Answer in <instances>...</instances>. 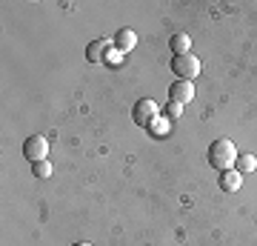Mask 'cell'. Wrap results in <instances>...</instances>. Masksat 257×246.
<instances>
[{
	"label": "cell",
	"instance_id": "obj_1",
	"mask_svg": "<svg viewBox=\"0 0 257 246\" xmlns=\"http://www.w3.org/2000/svg\"><path fill=\"white\" fill-rule=\"evenodd\" d=\"M234 160H237V146L231 143V140L220 137V140H214V143L209 146V163L214 166V169H220V172L234 169Z\"/></svg>",
	"mask_w": 257,
	"mask_h": 246
},
{
	"label": "cell",
	"instance_id": "obj_2",
	"mask_svg": "<svg viewBox=\"0 0 257 246\" xmlns=\"http://www.w3.org/2000/svg\"><path fill=\"white\" fill-rule=\"evenodd\" d=\"M160 115H163V112H160V106H157L152 98H140V101L135 103V109H132V118H135L138 126H152Z\"/></svg>",
	"mask_w": 257,
	"mask_h": 246
},
{
	"label": "cell",
	"instance_id": "obj_3",
	"mask_svg": "<svg viewBox=\"0 0 257 246\" xmlns=\"http://www.w3.org/2000/svg\"><path fill=\"white\" fill-rule=\"evenodd\" d=\"M172 69H175V74H180V80H194L197 74H200V60L189 52V55H177L175 60H172Z\"/></svg>",
	"mask_w": 257,
	"mask_h": 246
},
{
	"label": "cell",
	"instance_id": "obj_4",
	"mask_svg": "<svg viewBox=\"0 0 257 246\" xmlns=\"http://www.w3.org/2000/svg\"><path fill=\"white\" fill-rule=\"evenodd\" d=\"M23 155H26V160H32V163H37V160H46V155H49V140H46L43 135L26 137V143H23Z\"/></svg>",
	"mask_w": 257,
	"mask_h": 246
},
{
	"label": "cell",
	"instance_id": "obj_5",
	"mask_svg": "<svg viewBox=\"0 0 257 246\" xmlns=\"http://www.w3.org/2000/svg\"><path fill=\"white\" fill-rule=\"evenodd\" d=\"M169 98H172L175 103H180V106L192 103V98H194L192 80H177V83H172V86H169Z\"/></svg>",
	"mask_w": 257,
	"mask_h": 246
},
{
	"label": "cell",
	"instance_id": "obj_6",
	"mask_svg": "<svg viewBox=\"0 0 257 246\" xmlns=\"http://www.w3.org/2000/svg\"><path fill=\"white\" fill-rule=\"evenodd\" d=\"M114 43H106V40H92L89 49H86V57H89V63H106V55H109V49Z\"/></svg>",
	"mask_w": 257,
	"mask_h": 246
},
{
	"label": "cell",
	"instance_id": "obj_7",
	"mask_svg": "<svg viewBox=\"0 0 257 246\" xmlns=\"http://www.w3.org/2000/svg\"><path fill=\"white\" fill-rule=\"evenodd\" d=\"M135 46H138V35L132 29H120L117 35H114V49L117 52H132Z\"/></svg>",
	"mask_w": 257,
	"mask_h": 246
},
{
	"label": "cell",
	"instance_id": "obj_8",
	"mask_svg": "<svg viewBox=\"0 0 257 246\" xmlns=\"http://www.w3.org/2000/svg\"><path fill=\"white\" fill-rule=\"evenodd\" d=\"M240 186H243V175H240L237 169H226V172L220 175V189L223 192H237Z\"/></svg>",
	"mask_w": 257,
	"mask_h": 246
},
{
	"label": "cell",
	"instance_id": "obj_9",
	"mask_svg": "<svg viewBox=\"0 0 257 246\" xmlns=\"http://www.w3.org/2000/svg\"><path fill=\"white\" fill-rule=\"evenodd\" d=\"M169 46H172L175 57H177V55H189V52H192V37L186 35V32H177V35H172Z\"/></svg>",
	"mask_w": 257,
	"mask_h": 246
},
{
	"label": "cell",
	"instance_id": "obj_10",
	"mask_svg": "<svg viewBox=\"0 0 257 246\" xmlns=\"http://www.w3.org/2000/svg\"><path fill=\"white\" fill-rule=\"evenodd\" d=\"M234 169H237L240 175H248L257 169V157L254 155H237V160H234Z\"/></svg>",
	"mask_w": 257,
	"mask_h": 246
},
{
	"label": "cell",
	"instance_id": "obj_11",
	"mask_svg": "<svg viewBox=\"0 0 257 246\" xmlns=\"http://www.w3.org/2000/svg\"><path fill=\"white\" fill-rule=\"evenodd\" d=\"M149 129H152V135H157V137H166L172 126H169V120H166L163 115H160V118H157V120H155V123H152Z\"/></svg>",
	"mask_w": 257,
	"mask_h": 246
},
{
	"label": "cell",
	"instance_id": "obj_12",
	"mask_svg": "<svg viewBox=\"0 0 257 246\" xmlns=\"http://www.w3.org/2000/svg\"><path fill=\"white\" fill-rule=\"evenodd\" d=\"M32 169H35V178H52V163L49 160H37V163H32Z\"/></svg>",
	"mask_w": 257,
	"mask_h": 246
},
{
	"label": "cell",
	"instance_id": "obj_13",
	"mask_svg": "<svg viewBox=\"0 0 257 246\" xmlns=\"http://www.w3.org/2000/svg\"><path fill=\"white\" fill-rule=\"evenodd\" d=\"M183 115V106L180 103H175V101H169V106H166V112H163V118L166 120H177Z\"/></svg>",
	"mask_w": 257,
	"mask_h": 246
},
{
	"label": "cell",
	"instance_id": "obj_14",
	"mask_svg": "<svg viewBox=\"0 0 257 246\" xmlns=\"http://www.w3.org/2000/svg\"><path fill=\"white\" fill-rule=\"evenodd\" d=\"M106 63H109V66H123V52H117V49L111 46L109 55H106Z\"/></svg>",
	"mask_w": 257,
	"mask_h": 246
},
{
	"label": "cell",
	"instance_id": "obj_15",
	"mask_svg": "<svg viewBox=\"0 0 257 246\" xmlns=\"http://www.w3.org/2000/svg\"><path fill=\"white\" fill-rule=\"evenodd\" d=\"M74 246H92V243H86V240H80V243H74Z\"/></svg>",
	"mask_w": 257,
	"mask_h": 246
}]
</instances>
